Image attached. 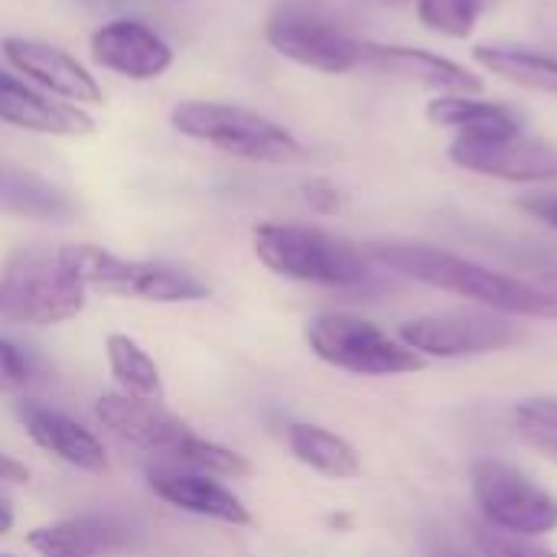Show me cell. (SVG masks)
Listing matches in <instances>:
<instances>
[{
    "label": "cell",
    "instance_id": "22",
    "mask_svg": "<svg viewBox=\"0 0 557 557\" xmlns=\"http://www.w3.org/2000/svg\"><path fill=\"white\" fill-rule=\"evenodd\" d=\"M287 444L294 450V457L310 467L320 476L330 480H346L359 470V454L349 441H343L339 434L317 428V424H290L287 428Z\"/></svg>",
    "mask_w": 557,
    "mask_h": 557
},
{
    "label": "cell",
    "instance_id": "4",
    "mask_svg": "<svg viewBox=\"0 0 557 557\" xmlns=\"http://www.w3.org/2000/svg\"><path fill=\"white\" fill-rule=\"evenodd\" d=\"M170 124L189 140L251 163H297L307 157L304 144L287 127L225 101H183L170 111Z\"/></svg>",
    "mask_w": 557,
    "mask_h": 557
},
{
    "label": "cell",
    "instance_id": "9",
    "mask_svg": "<svg viewBox=\"0 0 557 557\" xmlns=\"http://www.w3.org/2000/svg\"><path fill=\"white\" fill-rule=\"evenodd\" d=\"M264 39L284 59L326 75H346L366 62V39L343 33L307 7H281L264 26Z\"/></svg>",
    "mask_w": 557,
    "mask_h": 557
},
{
    "label": "cell",
    "instance_id": "32",
    "mask_svg": "<svg viewBox=\"0 0 557 557\" xmlns=\"http://www.w3.org/2000/svg\"><path fill=\"white\" fill-rule=\"evenodd\" d=\"M13 529V512L0 503V535H7Z\"/></svg>",
    "mask_w": 557,
    "mask_h": 557
},
{
    "label": "cell",
    "instance_id": "34",
    "mask_svg": "<svg viewBox=\"0 0 557 557\" xmlns=\"http://www.w3.org/2000/svg\"><path fill=\"white\" fill-rule=\"evenodd\" d=\"M437 557H467V555H454V552H447V555H437Z\"/></svg>",
    "mask_w": 557,
    "mask_h": 557
},
{
    "label": "cell",
    "instance_id": "6",
    "mask_svg": "<svg viewBox=\"0 0 557 557\" xmlns=\"http://www.w3.org/2000/svg\"><path fill=\"white\" fill-rule=\"evenodd\" d=\"M59 258L85 284V290L95 287L101 294L147 300V304H189L209 297V287L189 271L157 261L117 258L98 245H62Z\"/></svg>",
    "mask_w": 557,
    "mask_h": 557
},
{
    "label": "cell",
    "instance_id": "5",
    "mask_svg": "<svg viewBox=\"0 0 557 557\" xmlns=\"http://www.w3.org/2000/svg\"><path fill=\"white\" fill-rule=\"evenodd\" d=\"M85 284L65 268L59 251L23 248L0 271V320L55 326L78 317Z\"/></svg>",
    "mask_w": 557,
    "mask_h": 557
},
{
    "label": "cell",
    "instance_id": "30",
    "mask_svg": "<svg viewBox=\"0 0 557 557\" xmlns=\"http://www.w3.org/2000/svg\"><path fill=\"white\" fill-rule=\"evenodd\" d=\"M0 480H3V483H26L29 473H26V467H23L20 460L0 454Z\"/></svg>",
    "mask_w": 557,
    "mask_h": 557
},
{
    "label": "cell",
    "instance_id": "36",
    "mask_svg": "<svg viewBox=\"0 0 557 557\" xmlns=\"http://www.w3.org/2000/svg\"><path fill=\"white\" fill-rule=\"evenodd\" d=\"M0 557H13V555H0Z\"/></svg>",
    "mask_w": 557,
    "mask_h": 557
},
{
    "label": "cell",
    "instance_id": "27",
    "mask_svg": "<svg viewBox=\"0 0 557 557\" xmlns=\"http://www.w3.org/2000/svg\"><path fill=\"white\" fill-rule=\"evenodd\" d=\"M26 382H29L26 356L13 343L0 339V395H16L26 388Z\"/></svg>",
    "mask_w": 557,
    "mask_h": 557
},
{
    "label": "cell",
    "instance_id": "15",
    "mask_svg": "<svg viewBox=\"0 0 557 557\" xmlns=\"http://www.w3.org/2000/svg\"><path fill=\"white\" fill-rule=\"evenodd\" d=\"M147 486L157 499H163L166 506H173L180 512L206 516V519H215L225 525L251 522V512L242 506V499L232 490H225L222 483H215L209 473L157 463L147 470Z\"/></svg>",
    "mask_w": 557,
    "mask_h": 557
},
{
    "label": "cell",
    "instance_id": "13",
    "mask_svg": "<svg viewBox=\"0 0 557 557\" xmlns=\"http://www.w3.org/2000/svg\"><path fill=\"white\" fill-rule=\"evenodd\" d=\"M91 59L131 82H150L173 65V49L140 20H111L91 33Z\"/></svg>",
    "mask_w": 557,
    "mask_h": 557
},
{
    "label": "cell",
    "instance_id": "3",
    "mask_svg": "<svg viewBox=\"0 0 557 557\" xmlns=\"http://www.w3.org/2000/svg\"><path fill=\"white\" fill-rule=\"evenodd\" d=\"M255 255L277 277L300 281V284L359 287L369 281V261L352 242L310 225H277V222L258 225Z\"/></svg>",
    "mask_w": 557,
    "mask_h": 557
},
{
    "label": "cell",
    "instance_id": "23",
    "mask_svg": "<svg viewBox=\"0 0 557 557\" xmlns=\"http://www.w3.org/2000/svg\"><path fill=\"white\" fill-rule=\"evenodd\" d=\"M108 366L114 382L121 385L124 395L131 398H144V401H157L163 385H160V372L157 362L124 333H111L108 336Z\"/></svg>",
    "mask_w": 557,
    "mask_h": 557
},
{
    "label": "cell",
    "instance_id": "11",
    "mask_svg": "<svg viewBox=\"0 0 557 557\" xmlns=\"http://www.w3.org/2000/svg\"><path fill=\"white\" fill-rule=\"evenodd\" d=\"M450 160L460 170L506 180V183H548L557 180V147L542 137H457L450 144Z\"/></svg>",
    "mask_w": 557,
    "mask_h": 557
},
{
    "label": "cell",
    "instance_id": "7",
    "mask_svg": "<svg viewBox=\"0 0 557 557\" xmlns=\"http://www.w3.org/2000/svg\"><path fill=\"white\" fill-rule=\"evenodd\" d=\"M317 359L352 375H408L424 369V356L385 336L375 323L349 313H320L307 326Z\"/></svg>",
    "mask_w": 557,
    "mask_h": 557
},
{
    "label": "cell",
    "instance_id": "17",
    "mask_svg": "<svg viewBox=\"0 0 557 557\" xmlns=\"http://www.w3.org/2000/svg\"><path fill=\"white\" fill-rule=\"evenodd\" d=\"M26 434L52 457L85 470V473H104L108 470V454L104 447L98 444V437L91 431H85L82 424H75L72 418L46 408V405H36V401H23L16 408Z\"/></svg>",
    "mask_w": 557,
    "mask_h": 557
},
{
    "label": "cell",
    "instance_id": "16",
    "mask_svg": "<svg viewBox=\"0 0 557 557\" xmlns=\"http://www.w3.org/2000/svg\"><path fill=\"white\" fill-rule=\"evenodd\" d=\"M0 121L52 137H82L95 131V117L85 114L78 104L52 101L7 72H0Z\"/></svg>",
    "mask_w": 557,
    "mask_h": 557
},
{
    "label": "cell",
    "instance_id": "2",
    "mask_svg": "<svg viewBox=\"0 0 557 557\" xmlns=\"http://www.w3.org/2000/svg\"><path fill=\"white\" fill-rule=\"evenodd\" d=\"M95 414L124 444L144 454L163 457V467L196 470L209 476H248L251 473V463L242 454L222 444L202 441L199 434L189 431L186 421H180L157 401L131 398L124 392H108L98 398Z\"/></svg>",
    "mask_w": 557,
    "mask_h": 557
},
{
    "label": "cell",
    "instance_id": "28",
    "mask_svg": "<svg viewBox=\"0 0 557 557\" xmlns=\"http://www.w3.org/2000/svg\"><path fill=\"white\" fill-rule=\"evenodd\" d=\"M304 199H307V206H313L323 215L339 212V202H343L339 189L330 180H310V183H304Z\"/></svg>",
    "mask_w": 557,
    "mask_h": 557
},
{
    "label": "cell",
    "instance_id": "24",
    "mask_svg": "<svg viewBox=\"0 0 557 557\" xmlns=\"http://www.w3.org/2000/svg\"><path fill=\"white\" fill-rule=\"evenodd\" d=\"M516 434L545 460L557 463V398H529L512 411Z\"/></svg>",
    "mask_w": 557,
    "mask_h": 557
},
{
    "label": "cell",
    "instance_id": "31",
    "mask_svg": "<svg viewBox=\"0 0 557 557\" xmlns=\"http://www.w3.org/2000/svg\"><path fill=\"white\" fill-rule=\"evenodd\" d=\"M532 287H539V290H545V294L557 297V268H552V271H542V274L535 277V284H532Z\"/></svg>",
    "mask_w": 557,
    "mask_h": 557
},
{
    "label": "cell",
    "instance_id": "25",
    "mask_svg": "<svg viewBox=\"0 0 557 557\" xmlns=\"http://www.w3.org/2000/svg\"><path fill=\"white\" fill-rule=\"evenodd\" d=\"M480 10L483 0H418L421 23L450 39H467L480 20Z\"/></svg>",
    "mask_w": 557,
    "mask_h": 557
},
{
    "label": "cell",
    "instance_id": "1",
    "mask_svg": "<svg viewBox=\"0 0 557 557\" xmlns=\"http://www.w3.org/2000/svg\"><path fill=\"white\" fill-rule=\"evenodd\" d=\"M369 255L428 287L467 297L486 310H496L503 317H532V320H557V297L522 284L516 277H506L499 271H490L483 264H473L460 255H450L444 248L431 245H401V242H379L369 248Z\"/></svg>",
    "mask_w": 557,
    "mask_h": 557
},
{
    "label": "cell",
    "instance_id": "20",
    "mask_svg": "<svg viewBox=\"0 0 557 557\" xmlns=\"http://www.w3.org/2000/svg\"><path fill=\"white\" fill-rule=\"evenodd\" d=\"M428 117L437 127L457 131V137L499 140L522 134V117L496 101H480L473 95H441L428 104Z\"/></svg>",
    "mask_w": 557,
    "mask_h": 557
},
{
    "label": "cell",
    "instance_id": "12",
    "mask_svg": "<svg viewBox=\"0 0 557 557\" xmlns=\"http://www.w3.org/2000/svg\"><path fill=\"white\" fill-rule=\"evenodd\" d=\"M3 55L7 62L42 85L49 95H59L75 104H104V91L98 78L65 49L42 42V39H26V36H7L3 39Z\"/></svg>",
    "mask_w": 557,
    "mask_h": 557
},
{
    "label": "cell",
    "instance_id": "14",
    "mask_svg": "<svg viewBox=\"0 0 557 557\" xmlns=\"http://www.w3.org/2000/svg\"><path fill=\"white\" fill-rule=\"evenodd\" d=\"M362 69L382 72L392 78H405L411 85H421V88L441 91V95H476L483 88L480 75H473L470 69H463L444 55H434L428 49H414V46H388V42L366 39Z\"/></svg>",
    "mask_w": 557,
    "mask_h": 557
},
{
    "label": "cell",
    "instance_id": "29",
    "mask_svg": "<svg viewBox=\"0 0 557 557\" xmlns=\"http://www.w3.org/2000/svg\"><path fill=\"white\" fill-rule=\"evenodd\" d=\"M529 215H535L542 225L555 228L557 232V196H532V199H522L519 202Z\"/></svg>",
    "mask_w": 557,
    "mask_h": 557
},
{
    "label": "cell",
    "instance_id": "33",
    "mask_svg": "<svg viewBox=\"0 0 557 557\" xmlns=\"http://www.w3.org/2000/svg\"><path fill=\"white\" fill-rule=\"evenodd\" d=\"M78 3H85V7H95V10H101V7H114V3H121V0H78Z\"/></svg>",
    "mask_w": 557,
    "mask_h": 557
},
{
    "label": "cell",
    "instance_id": "21",
    "mask_svg": "<svg viewBox=\"0 0 557 557\" xmlns=\"http://www.w3.org/2000/svg\"><path fill=\"white\" fill-rule=\"evenodd\" d=\"M476 62L519 85V88H529V91H545V95H557V59L555 55H545V52H535V49H522V46H496V42H486V46H476Z\"/></svg>",
    "mask_w": 557,
    "mask_h": 557
},
{
    "label": "cell",
    "instance_id": "10",
    "mask_svg": "<svg viewBox=\"0 0 557 557\" xmlns=\"http://www.w3.org/2000/svg\"><path fill=\"white\" fill-rule=\"evenodd\" d=\"M398 336L408 349L431 359L490 356L522 339V333L503 313H470V310L414 317L401 323Z\"/></svg>",
    "mask_w": 557,
    "mask_h": 557
},
{
    "label": "cell",
    "instance_id": "18",
    "mask_svg": "<svg viewBox=\"0 0 557 557\" xmlns=\"http://www.w3.org/2000/svg\"><path fill=\"white\" fill-rule=\"evenodd\" d=\"M0 212L33 222H69L75 219V199L52 180L0 160Z\"/></svg>",
    "mask_w": 557,
    "mask_h": 557
},
{
    "label": "cell",
    "instance_id": "19",
    "mask_svg": "<svg viewBox=\"0 0 557 557\" xmlns=\"http://www.w3.org/2000/svg\"><path fill=\"white\" fill-rule=\"evenodd\" d=\"M26 542L42 557H98L121 548L127 542V532L114 519L82 516V519H65L55 525L33 529Z\"/></svg>",
    "mask_w": 557,
    "mask_h": 557
},
{
    "label": "cell",
    "instance_id": "8",
    "mask_svg": "<svg viewBox=\"0 0 557 557\" xmlns=\"http://www.w3.org/2000/svg\"><path fill=\"white\" fill-rule=\"evenodd\" d=\"M473 496L483 519L519 539H539L557 529V496L529 480L519 467L483 457L473 463Z\"/></svg>",
    "mask_w": 557,
    "mask_h": 557
},
{
    "label": "cell",
    "instance_id": "35",
    "mask_svg": "<svg viewBox=\"0 0 557 557\" xmlns=\"http://www.w3.org/2000/svg\"><path fill=\"white\" fill-rule=\"evenodd\" d=\"M385 3H401V0H385Z\"/></svg>",
    "mask_w": 557,
    "mask_h": 557
},
{
    "label": "cell",
    "instance_id": "26",
    "mask_svg": "<svg viewBox=\"0 0 557 557\" xmlns=\"http://www.w3.org/2000/svg\"><path fill=\"white\" fill-rule=\"evenodd\" d=\"M480 548L486 557H557L548 548L532 545L529 539L519 535H506V532H480Z\"/></svg>",
    "mask_w": 557,
    "mask_h": 557
}]
</instances>
